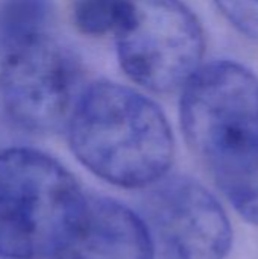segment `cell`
I'll return each instance as SVG.
<instances>
[{
    "label": "cell",
    "mask_w": 258,
    "mask_h": 259,
    "mask_svg": "<svg viewBox=\"0 0 258 259\" xmlns=\"http://www.w3.org/2000/svg\"><path fill=\"white\" fill-rule=\"evenodd\" d=\"M181 126L187 144L251 225L258 226V79L243 65L217 61L184 85Z\"/></svg>",
    "instance_id": "1"
},
{
    "label": "cell",
    "mask_w": 258,
    "mask_h": 259,
    "mask_svg": "<svg viewBox=\"0 0 258 259\" xmlns=\"http://www.w3.org/2000/svg\"><path fill=\"white\" fill-rule=\"evenodd\" d=\"M67 131L79 162L117 187L146 188L173 162L175 141L163 109L126 85L99 80L81 91Z\"/></svg>",
    "instance_id": "2"
},
{
    "label": "cell",
    "mask_w": 258,
    "mask_h": 259,
    "mask_svg": "<svg viewBox=\"0 0 258 259\" xmlns=\"http://www.w3.org/2000/svg\"><path fill=\"white\" fill-rule=\"evenodd\" d=\"M87 194L50 155L0 150V258H55L75 229Z\"/></svg>",
    "instance_id": "3"
},
{
    "label": "cell",
    "mask_w": 258,
    "mask_h": 259,
    "mask_svg": "<svg viewBox=\"0 0 258 259\" xmlns=\"http://www.w3.org/2000/svg\"><path fill=\"white\" fill-rule=\"evenodd\" d=\"M123 73L152 93H170L202 67L204 30L182 0H125L114 33Z\"/></svg>",
    "instance_id": "4"
},
{
    "label": "cell",
    "mask_w": 258,
    "mask_h": 259,
    "mask_svg": "<svg viewBox=\"0 0 258 259\" xmlns=\"http://www.w3.org/2000/svg\"><path fill=\"white\" fill-rule=\"evenodd\" d=\"M75 56L41 33L2 55L0 103L21 129L50 134L67 124L78 94Z\"/></svg>",
    "instance_id": "5"
},
{
    "label": "cell",
    "mask_w": 258,
    "mask_h": 259,
    "mask_svg": "<svg viewBox=\"0 0 258 259\" xmlns=\"http://www.w3.org/2000/svg\"><path fill=\"white\" fill-rule=\"evenodd\" d=\"M143 222L160 259H225L233 228L216 197L187 176H164L146 187Z\"/></svg>",
    "instance_id": "6"
},
{
    "label": "cell",
    "mask_w": 258,
    "mask_h": 259,
    "mask_svg": "<svg viewBox=\"0 0 258 259\" xmlns=\"http://www.w3.org/2000/svg\"><path fill=\"white\" fill-rule=\"evenodd\" d=\"M140 215L106 197L87 196L82 214L53 259H155Z\"/></svg>",
    "instance_id": "7"
},
{
    "label": "cell",
    "mask_w": 258,
    "mask_h": 259,
    "mask_svg": "<svg viewBox=\"0 0 258 259\" xmlns=\"http://www.w3.org/2000/svg\"><path fill=\"white\" fill-rule=\"evenodd\" d=\"M52 5L53 0H0L2 55L46 33Z\"/></svg>",
    "instance_id": "8"
},
{
    "label": "cell",
    "mask_w": 258,
    "mask_h": 259,
    "mask_svg": "<svg viewBox=\"0 0 258 259\" xmlns=\"http://www.w3.org/2000/svg\"><path fill=\"white\" fill-rule=\"evenodd\" d=\"M125 14V0H75L71 18L75 27L87 36L116 33Z\"/></svg>",
    "instance_id": "9"
},
{
    "label": "cell",
    "mask_w": 258,
    "mask_h": 259,
    "mask_svg": "<svg viewBox=\"0 0 258 259\" xmlns=\"http://www.w3.org/2000/svg\"><path fill=\"white\" fill-rule=\"evenodd\" d=\"M224 17L243 35L258 41V0H214Z\"/></svg>",
    "instance_id": "10"
}]
</instances>
